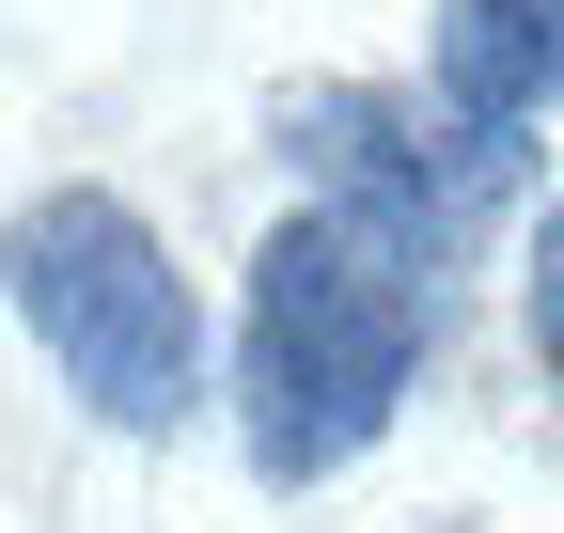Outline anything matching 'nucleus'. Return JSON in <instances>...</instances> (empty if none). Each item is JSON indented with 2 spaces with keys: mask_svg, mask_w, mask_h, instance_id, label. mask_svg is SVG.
Masks as SVG:
<instances>
[{
  "mask_svg": "<svg viewBox=\"0 0 564 533\" xmlns=\"http://www.w3.org/2000/svg\"><path fill=\"white\" fill-rule=\"evenodd\" d=\"M518 329H533V361L564 377V205L533 220V266H518Z\"/></svg>",
  "mask_w": 564,
  "mask_h": 533,
  "instance_id": "5",
  "label": "nucleus"
},
{
  "mask_svg": "<svg viewBox=\"0 0 564 533\" xmlns=\"http://www.w3.org/2000/svg\"><path fill=\"white\" fill-rule=\"evenodd\" d=\"M423 361H440V283L408 251H377L329 205L267 220L251 298H236V361H220L236 439H251L267 487H329L345 455H377Z\"/></svg>",
  "mask_w": 564,
  "mask_h": 533,
  "instance_id": "1",
  "label": "nucleus"
},
{
  "mask_svg": "<svg viewBox=\"0 0 564 533\" xmlns=\"http://www.w3.org/2000/svg\"><path fill=\"white\" fill-rule=\"evenodd\" d=\"M267 142H282V173H299L329 220H361L377 251H408L423 283H440V251H470L533 188L518 126H470V110L408 95V79H299L267 110Z\"/></svg>",
  "mask_w": 564,
  "mask_h": 533,
  "instance_id": "3",
  "label": "nucleus"
},
{
  "mask_svg": "<svg viewBox=\"0 0 564 533\" xmlns=\"http://www.w3.org/2000/svg\"><path fill=\"white\" fill-rule=\"evenodd\" d=\"M0 298H17L47 377L79 392L110 439H173V424H204V392H220L204 298H188L173 236L141 220L126 188H32V205L0 220Z\"/></svg>",
  "mask_w": 564,
  "mask_h": 533,
  "instance_id": "2",
  "label": "nucleus"
},
{
  "mask_svg": "<svg viewBox=\"0 0 564 533\" xmlns=\"http://www.w3.org/2000/svg\"><path fill=\"white\" fill-rule=\"evenodd\" d=\"M423 63H440V110L533 126V110H564V0H440Z\"/></svg>",
  "mask_w": 564,
  "mask_h": 533,
  "instance_id": "4",
  "label": "nucleus"
}]
</instances>
